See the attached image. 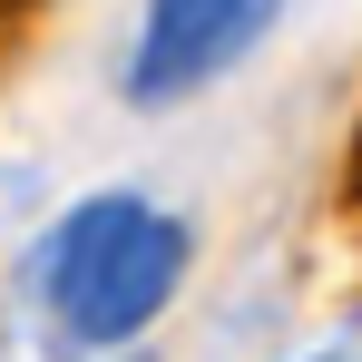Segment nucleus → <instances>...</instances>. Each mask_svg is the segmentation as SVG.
I'll list each match as a JSON object with an SVG mask.
<instances>
[{
	"label": "nucleus",
	"mask_w": 362,
	"mask_h": 362,
	"mask_svg": "<svg viewBox=\"0 0 362 362\" xmlns=\"http://www.w3.org/2000/svg\"><path fill=\"white\" fill-rule=\"evenodd\" d=\"M177 284H186V226L157 216V206H137V196H88V206L59 216V235L40 245V294L59 313V333L88 343V353L147 333Z\"/></svg>",
	"instance_id": "nucleus-1"
},
{
	"label": "nucleus",
	"mask_w": 362,
	"mask_h": 362,
	"mask_svg": "<svg viewBox=\"0 0 362 362\" xmlns=\"http://www.w3.org/2000/svg\"><path fill=\"white\" fill-rule=\"evenodd\" d=\"M274 0H147L137 49H127V98L137 108H177L186 88L226 78V69L264 40Z\"/></svg>",
	"instance_id": "nucleus-2"
}]
</instances>
